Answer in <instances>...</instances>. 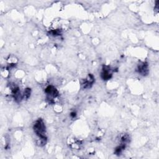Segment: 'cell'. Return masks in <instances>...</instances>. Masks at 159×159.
I'll use <instances>...</instances> for the list:
<instances>
[{
	"instance_id": "cell-1",
	"label": "cell",
	"mask_w": 159,
	"mask_h": 159,
	"mask_svg": "<svg viewBox=\"0 0 159 159\" xmlns=\"http://www.w3.org/2000/svg\"><path fill=\"white\" fill-rule=\"evenodd\" d=\"M34 131L40 139V144L44 145L46 143L47 138L45 135V126L43 121L40 119L37 120L34 124Z\"/></svg>"
},
{
	"instance_id": "cell-2",
	"label": "cell",
	"mask_w": 159,
	"mask_h": 159,
	"mask_svg": "<svg viewBox=\"0 0 159 159\" xmlns=\"http://www.w3.org/2000/svg\"><path fill=\"white\" fill-rule=\"evenodd\" d=\"M45 93L47 94L49 100H52L54 98H55L59 95V92L57 89L52 85L49 86L46 88V89H45Z\"/></svg>"
},
{
	"instance_id": "cell-3",
	"label": "cell",
	"mask_w": 159,
	"mask_h": 159,
	"mask_svg": "<svg viewBox=\"0 0 159 159\" xmlns=\"http://www.w3.org/2000/svg\"><path fill=\"white\" fill-rule=\"evenodd\" d=\"M137 71L139 74L142 75H147L149 73V66L147 63H142L138 65L137 68Z\"/></svg>"
},
{
	"instance_id": "cell-4",
	"label": "cell",
	"mask_w": 159,
	"mask_h": 159,
	"mask_svg": "<svg viewBox=\"0 0 159 159\" xmlns=\"http://www.w3.org/2000/svg\"><path fill=\"white\" fill-rule=\"evenodd\" d=\"M112 77V73L111 72L110 67L108 66H105L103 67V71L101 72V78L104 80H109Z\"/></svg>"
},
{
	"instance_id": "cell-5",
	"label": "cell",
	"mask_w": 159,
	"mask_h": 159,
	"mask_svg": "<svg viewBox=\"0 0 159 159\" xmlns=\"http://www.w3.org/2000/svg\"><path fill=\"white\" fill-rule=\"evenodd\" d=\"M94 77L92 75H89L88 77L87 78V79L85 81L83 85H84V88H89L91 85H92L93 82H94Z\"/></svg>"
},
{
	"instance_id": "cell-6",
	"label": "cell",
	"mask_w": 159,
	"mask_h": 159,
	"mask_svg": "<svg viewBox=\"0 0 159 159\" xmlns=\"http://www.w3.org/2000/svg\"><path fill=\"white\" fill-rule=\"evenodd\" d=\"M31 95V89L29 88H27L25 89V93H24V95H23V98L25 99H28L29 98Z\"/></svg>"
},
{
	"instance_id": "cell-7",
	"label": "cell",
	"mask_w": 159,
	"mask_h": 159,
	"mask_svg": "<svg viewBox=\"0 0 159 159\" xmlns=\"http://www.w3.org/2000/svg\"><path fill=\"white\" fill-rule=\"evenodd\" d=\"M70 116H71L72 118L75 117V116H76V112H72V113H71V115H70Z\"/></svg>"
}]
</instances>
